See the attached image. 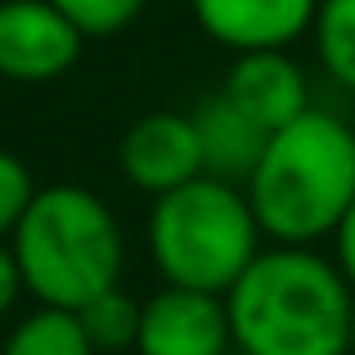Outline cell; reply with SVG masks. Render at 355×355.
<instances>
[{
	"mask_svg": "<svg viewBox=\"0 0 355 355\" xmlns=\"http://www.w3.org/2000/svg\"><path fill=\"white\" fill-rule=\"evenodd\" d=\"M225 311L243 355H351L355 288L315 248H266Z\"/></svg>",
	"mask_w": 355,
	"mask_h": 355,
	"instance_id": "6da1fadb",
	"label": "cell"
},
{
	"mask_svg": "<svg viewBox=\"0 0 355 355\" xmlns=\"http://www.w3.org/2000/svg\"><path fill=\"white\" fill-rule=\"evenodd\" d=\"M243 189L266 239L284 248H315L338 234L355 207V130L342 117L311 108L266 139Z\"/></svg>",
	"mask_w": 355,
	"mask_h": 355,
	"instance_id": "7a4b0ae2",
	"label": "cell"
},
{
	"mask_svg": "<svg viewBox=\"0 0 355 355\" xmlns=\"http://www.w3.org/2000/svg\"><path fill=\"white\" fill-rule=\"evenodd\" d=\"M23 288L41 306L81 311L121 288L126 239L104 198L81 184H41L9 239Z\"/></svg>",
	"mask_w": 355,
	"mask_h": 355,
	"instance_id": "3957f363",
	"label": "cell"
},
{
	"mask_svg": "<svg viewBox=\"0 0 355 355\" xmlns=\"http://www.w3.org/2000/svg\"><path fill=\"white\" fill-rule=\"evenodd\" d=\"M148 252L171 288L225 297L266 248L248 189L220 175H198L153 198Z\"/></svg>",
	"mask_w": 355,
	"mask_h": 355,
	"instance_id": "277c9868",
	"label": "cell"
},
{
	"mask_svg": "<svg viewBox=\"0 0 355 355\" xmlns=\"http://www.w3.org/2000/svg\"><path fill=\"white\" fill-rule=\"evenodd\" d=\"M81 27L54 0H0V77L14 86H45L77 68Z\"/></svg>",
	"mask_w": 355,
	"mask_h": 355,
	"instance_id": "5b68a950",
	"label": "cell"
},
{
	"mask_svg": "<svg viewBox=\"0 0 355 355\" xmlns=\"http://www.w3.org/2000/svg\"><path fill=\"white\" fill-rule=\"evenodd\" d=\"M117 162L121 175L148 198H162V193L207 175L193 113H144L121 135Z\"/></svg>",
	"mask_w": 355,
	"mask_h": 355,
	"instance_id": "8992f818",
	"label": "cell"
},
{
	"mask_svg": "<svg viewBox=\"0 0 355 355\" xmlns=\"http://www.w3.org/2000/svg\"><path fill=\"white\" fill-rule=\"evenodd\" d=\"M230 347H234V329L225 297L162 284L144 302L135 342L139 355H225Z\"/></svg>",
	"mask_w": 355,
	"mask_h": 355,
	"instance_id": "52a82bcc",
	"label": "cell"
},
{
	"mask_svg": "<svg viewBox=\"0 0 355 355\" xmlns=\"http://www.w3.org/2000/svg\"><path fill=\"white\" fill-rule=\"evenodd\" d=\"M220 95L239 108L252 126L266 135L293 126L302 113H311V81L302 63L288 50H261V54H239L230 68Z\"/></svg>",
	"mask_w": 355,
	"mask_h": 355,
	"instance_id": "ba28073f",
	"label": "cell"
},
{
	"mask_svg": "<svg viewBox=\"0 0 355 355\" xmlns=\"http://www.w3.org/2000/svg\"><path fill=\"white\" fill-rule=\"evenodd\" d=\"M320 0H193V18L216 45L234 54L288 50L315 27Z\"/></svg>",
	"mask_w": 355,
	"mask_h": 355,
	"instance_id": "9c48e42d",
	"label": "cell"
},
{
	"mask_svg": "<svg viewBox=\"0 0 355 355\" xmlns=\"http://www.w3.org/2000/svg\"><path fill=\"white\" fill-rule=\"evenodd\" d=\"M193 126H198V144H202V166H207V175L248 184V175L257 171V162H261V148H266V139H270L266 130L252 126L225 95L202 99V104L193 108Z\"/></svg>",
	"mask_w": 355,
	"mask_h": 355,
	"instance_id": "30bf717a",
	"label": "cell"
},
{
	"mask_svg": "<svg viewBox=\"0 0 355 355\" xmlns=\"http://www.w3.org/2000/svg\"><path fill=\"white\" fill-rule=\"evenodd\" d=\"M0 355H99V351L90 347L77 311L36 306L32 315H23V320L9 329Z\"/></svg>",
	"mask_w": 355,
	"mask_h": 355,
	"instance_id": "8fae6325",
	"label": "cell"
},
{
	"mask_svg": "<svg viewBox=\"0 0 355 355\" xmlns=\"http://www.w3.org/2000/svg\"><path fill=\"white\" fill-rule=\"evenodd\" d=\"M311 36L324 72L355 95V0H320Z\"/></svg>",
	"mask_w": 355,
	"mask_h": 355,
	"instance_id": "7c38bea8",
	"label": "cell"
},
{
	"mask_svg": "<svg viewBox=\"0 0 355 355\" xmlns=\"http://www.w3.org/2000/svg\"><path fill=\"white\" fill-rule=\"evenodd\" d=\"M77 320H81V329H86V338H90L95 351H135L144 302H135L130 293L113 288V293H104V297L81 306Z\"/></svg>",
	"mask_w": 355,
	"mask_h": 355,
	"instance_id": "4fadbf2b",
	"label": "cell"
},
{
	"mask_svg": "<svg viewBox=\"0 0 355 355\" xmlns=\"http://www.w3.org/2000/svg\"><path fill=\"white\" fill-rule=\"evenodd\" d=\"M72 23L81 27V36H117L144 14L148 0H54Z\"/></svg>",
	"mask_w": 355,
	"mask_h": 355,
	"instance_id": "5bb4252c",
	"label": "cell"
},
{
	"mask_svg": "<svg viewBox=\"0 0 355 355\" xmlns=\"http://www.w3.org/2000/svg\"><path fill=\"white\" fill-rule=\"evenodd\" d=\"M36 189H41V184L32 180V171H27L23 157L9 153V148H0V243H9L14 230L23 225Z\"/></svg>",
	"mask_w": 355,
	"mask_h": 355,
	"instance_id": "9a60e30c",
	"label": "cell"
},
{
	"mask_svg": "<svg viewBox=\"0 0 355 355\" xmlns=\"http://www.w3.org/2000/svg\"><path fill=\"white\" fill-rule=\"evenodd\" d=\"M23 293L27 288H23V275H18V261H14V252H9V243H0V320L14 311V302Z\"/></svg>",
	"mask_w": 355,
	"mask_h": 355,
	"instance_id": "2e32d148",
	"label": "cell"
},
{
	"mask_svg": "<svg viewBox=\"0 0 355 355\" xmlns=\"http://www.w3.org/2000/svg\"><path fill=\"white\" fill-rule=\"evenodd\" d=\"M333 248H338V270L347 275V284L355 288V207L347 211V220L333 234Z\"/></svg>",
	"mask_w": 355,
	"mask_h": 355,
	"instance_id": "e0dca14e",
	"label": "cell"
},
{
	"mask_svg": "<svg viewBox=\"0 0 355 355\" xmlns=\"http://www.w3.org/2000/svg\"><path fill=\"white\" fill-rule=\"evenodd\" d=\"M351 355H355V315H351Z\"/></svg>",
	"mask_w": 355,
	"mask_h": 355,
	"instance_id": "ac0fdd59",
	"label": "cell"
}]
</instances>
